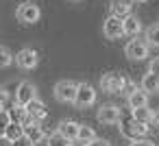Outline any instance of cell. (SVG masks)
<instances>
[{
	"mask_svg": "<svg viewBox=\"0 0 159 146\" xmlns=\"http://www.w3.org/2000/svg\"><path fill=\"white\" fill-rule=\"evenodd\" d=\"M124 83H126V79H124L122 74H118V72H107V74H102V79H100V87H102V92H107V94H122Z\"/></svg>",
	"mask_w": 159,
	"mask_h": 146,
	"instance_id": "obj_3",
	"label": "cell"
},
{
	"mask_svg": "<svg viewBox=\"0 0 159 146\" xmlns=\"http://www.w3.org/2000/svg\"><path fill=\"white\" fill-rule=\"evenodd\" d=\"M133 2H146V0H133Z\"/></svg>",
	"mask_w": 159,
	"mask_h": 146,
	"instance_id": "obj_34",
	"label": "cell"
},
{
	"mask_svg": "<svg viewBox=\"0 0 159 146\" xmlns=\"http://www.w3.org/2000/svg\"><path fill=\"white\" fill-rule=\"evenodd\" d=\"M102 33L107 39H120L124 35V20L118 16H109L102 24Z\"/></svg>",
	"mask_w": 159,
	"mask_h": 146,
	"instance_id": "obj_5",
	"label": "cell"
},
{
	"mask_svg": "<svg viewBox=\"0 0 159 146\" xmlns=\"http://www.w3.org/2000/svg\"><path fill=\"white\" fill-rule=\"evenodd\" d=\"M131 111H133L131 116H133L135 120H139V122H146V124H150V122H152V111L148 109V105H146V107H137V109H131Z\"/></svg>",
	"mask_w": 159,
	"mask_h": 146,
	"instance_id": "obj_21",
	"label": "cell"
},
{
	"mask_svg": "<svg viewBox=\"0 0 159 146\" xmlns=\"http://www.w3.org/2000/svg\"><path fill=\"white\" fill-rule=\"evenodd\" d=\"M48 146H72V144H70V139H68V137H63V135L57 131V133L48 135Z\"/></svg>",
	"mask_w": 159,
	"mask_h": 146,
	"instance_id": "obj_22",
	"label": "cell"
},
{
	"mask_svg": "<svg viewBox=\"0 0 159 146\" xmlns=\"http://www.w3.org/2000/svg\"><path fill=\"white\" fill-rule=\"evenodd\" d=\"M148 70H150V72H155V74L159 76V57L150 61V66H148Z\"/></svg>",
	"mask_w": 159,
	"mask_h": 146,
	"instance_id": "obj_29",
	"label": "cell"
},
{
	"mask_svg": "<svg viewBox=\"0 0 159 146\" xmlns=\"http://www.w3.org/2000/svg\"><path fill=\"white\" fill-rule=\"evenodd\" d=\"M37 61H39V57H37V52H35L33 48H22V50L16 55V63H18L22 70H33V68L37 66Z\"/></svg>",
	"mask_w": 159,
	"mask_h": 146,
	"instance_id": "obj_10",
	"label": "cell"
},
{
	"mask_svg": "<svg viewBox=\"0 0 159 146\" xmlns=\"http://www.w3.org/2000/svg\"><path fill=\"white\" fill-rule=\"evenodd\" d=\"M87 146H109V144H107V142H98V139H96V142H92V144H87Z\"/></svg>",
	"mask_w": 159,
	"mask_h": 146,
	"instance_id": "obj_33",
	"label": "cell"
},
{
	"mask_svg": "<svg viewBox=\"0 0 159 146\" xmlns=\"http://www.w3.org/2000/svg\"><path fill=\"white\" fill-rule=\"evenodd\" d=\"M16 16H18V22H22V24H35L42 18V11L35 2H22L18 7Z\"/></svg>",
	"mask_w": 159,
	"mask_h": 146,
	"instance_id": "obj_4",
	"label": "cell"
},
{
	"mask_svg": "<svg viewBox=\"0 0 159 146\" xmlns=\"http://www.w3.org/2000/svg\"><path fill=\"white\" fill-rule=\"evenodd\" d=\"M148 48H150V44H148L146 39H131V42L126 44L124 52H126L129 59H133V61H142V59L148 57Z\"/></svg>",
	"mask_w": 159,
	"mask_h": 146,
	"instance_id": "obj_6",
	"label": "cell"
},
{
	"mask_svg": "<svg viewBox=\"0 0 159 146\" xmlns=\"http://www.w3.org/2000/svg\"><path fill=\"white\" fill-rule=\"evenodd\" d=\"M152 124L159 126V111H152Z\"/></svg>",
	"mask_w": 159,
	"mask_h": 146,
	"instance_id": "obj_32",
	"label": "cell"
},
{
	"mask_svg": "<svg viewBox=\"0 0 159 146\" xmlns=\"http://www.w3.org/2000/svg\"><path fill=\"white\" fill-rule=\"evenodd\" d=\"M94 103H96V89H94L89 83H79V92H76L74 105L81 107V109H85V107H89V105H94Z\"/></svg>",
	"mask_w": 159,
	"mask_h": 146,
	"instance_id": "obj_7",
	"label": "cell"
},
{
	"mask_svg": "<svg viewBox=\"0 0 159 146\" xmlns=\"http://www.w3.org/2000/svg\"><path fill=\"white\" fill-rule=\"evenodd\" d=\"M135 89H137V85H135L133 81H129V79H126V83H124V87H122V94H126V96H129V94H133Z\"/></svg>",
	"mask_w": 159,
	"mask_h": 146,
	"instance_id": "obj_27",
	"label": "cell"
},
{
	"mask_svg": "<svg viewBox=\"0 0 159 146\" xmlns=\"http://www.w3.org/2000/svg\"><path fill=\"white\" fill-rule=\"evenodd\" d=\"M76 92H79V83H74V81H59L55 85V98L59 103H74Z\"/></svg>",
	"mask_w": 159,
	"mask_h": 146,
	"instance_id": "obj_2",
	"label": "cell"
},
{
	"mask_svg": "<svg viewBox=\"0 0 159 146\" xmlns=\"http://www.w3.org/2000/svg\"><path fill=\"white\" fill-rule=\"evenodd\" d=\"M24 135H26L33 144H37V142H42L44 137H48L46 131H44V126H42L39 122H33V120H29V122L24 124Z\"/></svg>",
	"mask_w": 159,
	"mask_h": 146,
	"instance_id": "obj_12",
	"label": "cell"
},
{
	"mask_svg": "<svg viewBox=\"0 0 159 146\" xmlns=\"http://www.w3.org/2000/svg\"><path fill=\"white\" fill-rule=\"evenodd\" d=\"M7 111H9V116H11L13 122H22V124L29 122V111H26L24 105H20V103H11Z\"/></svg>",
	"mask_w": 159,
	"mask_h": 146,
	"instance_id": "obj_15",
	"label": "cell"
},
{
	"mask_svg": "<svg viewBox=\"0 0 159 146\" xmlns=\"http://www.w3.org/2000/svg\"><path fill=\"white\" fill-rule=\"evenodd\" d=\"M139 31H142V22H139V18L137 16H126L124 18V35H131V37H135V35H139Z\"/></svg>",
	"mask_w": 159,
	"mask_h": 146,
	"instance_id": "obj_17",
	"label": "cell"
},
{
	"mask_svg": "<svg viewBox=\"0 0 159 146\" xmlns=\"http://www.w3.org/2000/svg\"><path fill=\"white\" fill-rule=\"evenodd\" d=\"M96 118H98V122H102V124H118V122L122 120V113H120V109H118L116 105H102V107L98 109Z\"/></svg>",
	"mask_w": 159,
	"mask_h": 146,
	"instance_id": "obj_9",
	"label": "cell"
},
{
	"mask_svg": "<svg viewBox=\"0 0 159 146\" xmlns=\"http://www.w3.org/2000/svg\"><path fill=\"white\" fill-rule=\"evenodd\" d=\"M5 135L13 142V139H20V137H24V124L22 122H9V126H7V131H5Z\"/></svg>",
	"mask_w": 159,
	"mask_h": 146,
	"instance_id": "obj_20",
	"label": "cell"
},
{
	"mask_svg": "<svg viewBox=\"0 0 159 146\" xmlns=\"http://www.w3.org/2000/svg\"><path fill=\"white\" fill-rule=\"evenodd\" d=\"M9 122H11L9 111H7V109H0V135H5V131H7V126H9Z\"/></svg>",
	"mask_w": 159,
	"mask_h": 146,
	"instance_id": "obj_25",
	"label": "cell"
},
{
	"mask_svg": "<svg viewBox=\"0 0 159 146\" xmlns=\"http://www.w3.org/2000/svg\"><path fill=\"white\" fill-rule=\"evenodd\" d=\"M13 61V55L7 46H0V68H9Z\"/></svg>",
	"mask_w": 159,
	"mask_h": 146,
	"instance_id": "obj_24",
	"label": "cell"
},
{
	"mask_svg": "<svg viewBox=\"0 0 159 146\" xmlns=\"http://www.w3.org/2000/svg\"><path fill=\"white\" fill-rule=\"evenodd\" d=\"M11 100H9V94L5 89H0V109H9Z\"/></svg>",
	"mask_w": 159,
	"mask_h": 146,
	"instance_id": "obj_26",
	"label": "cell"
},
{
	"mask_svg": "<svg viewBox=\"0 0 159 146\" xmlns=\"http://www.w3.org/2000/svg\"><path fill=\"white\" fill-rule=\"evenodd\" d=\"M120 133H122L126 139L137 142V139H142V137L148 135V124L135 120L133 116H131V118H122V120H120Z\"/></svg>",
	"mask_w": 159,
	"mask_h": 146,
	"instance_id": "obj_1",
	"label": "cell"
},
{
	"mask_svg": "<svg viewBox=\"0 0 159 146\" xmlns=\"http://www.w3.org/2000/svg\"><path fill=\"white\" fill-rule=\"evenodd\" d=\"M37 98V89H35V85L33 83H29V81H22L20 85H18V89H16V103H20V105H29L31 100H35Z\"/></svg>",
	"mask_w": 159,
	"mask_h": 146,
	"instance_id": "obj_8",
	"label": "cell"
},
{
	"mask_svg": "<svg viewBox=\"0 0 159 146\" xmlns=\"http://www.w3.org/2000/svg\"><path fill=\"white\" fill-rule=\"evenodd\" d=\"M26 111H29V120H33V122H42V120L48 118V109H46V105H44L39 98L31 100V103L26 105Z\"/></svg>",
	"mask_w": 159,
	"mask_h": 146,
	"instance_id": "obj_11",
	"label": "cell"
},
{
	"mask_svg": "<svg viewBox=\"0 0 159 146\" xmlns=\"http://www.w3.org/2000/svg\"><path fill=\"white\" fill-rule=\"evenodd\" d=\"M146 42L150 46H157L159 48V24H152L148 31H146Z\"/></svg>",
	"mask_w": 159,
	"mask_h": 146,
	"instance_id": "obj_23",
	"label": "cell"
},
{
	"mask_svg": "<svg viewBox=\"0 0 159 146\" xmlns=\"http://www.w3.org/2000/svg\"><path fill=\"white\" fill-rule=\"evenodd\" d=\"M133 146H155V144H152V142H148V139H144V137H142V139H137V142H135V144H133Z\"/></svg>",
	"mask_w": 159,
	"mask_h": 146,
	"instance_id": "obj_30",
	"label": "cell"
},
{
	"mask_svg": "<svg viewBox=\"0 0 159 146\" xmlns=\"http://www.w3.org/2000/svg\"><path fill=\"white\" fill-rule=\"evenodd\" d=\"M79 129H81V124L74 122V120H63V122L57 126V131H59L63 137H68L70 142H76V137H79Z\"/></svg>",
	"mask_w": 159,
	"mask_h": 146,
	"instance_id": "obj_13",
	"label": "cell"
},
{
	"mask_svg": "<svg viewBox=\"0 0 159 146\" xmlns=\"http://www.w3.org/2000/svg\"><path fill=\"white\" fill-rule=\"evenodd\" d=\"M142 89H146L148 94H155V92H159V76L155 74V72H146L144 74V79H142Z\"/></svg>",
	"mask_w": 159,
	"mask_h": 146,
	"instance_id": "obj_18",
	"label": "cell"
},
{
	"mask_svg": "<svg viewBox=\"0 0 159 146\" xmlns=\"http://www.w3.org/2000/svg\"><path fill=\"white\" fill-rule=\"evenodd\" d=\"M0 146H11V139L7 135H0Z\"/></svg>",
	"mask_w": 159,
	"mask_h": 146,
	"instance_id": "obj_31",
	"label": "cell"
},
{
	"mask_svg": "<svg viewBox=\"0 0 159 146\" xmlns=\"http://www.w3.org/2000/svg\"><path fill=\"white\" fill-rule=\"evenodd\" d=\"M131 2L133 0H113L111 2V16H118V18H126L131 16Z\"/></svg>",
	"mask_w": 159,
	"mask_h": 146,
	"instance_id": "obj_16",
	"label": "cell"
},
{
	"mask_svg": "<svg viewBox=\"0 0 159 146\" xmlns=\"http://www.w3.org/2000/svg\"><path fill=\"white\" fill-rule=\"evenodd\" d=\"M126 100H129V107H131V109L146 107V105H148V92H146V89H142V87H137L133 94H129V96H126Z\"/></svg>",
	"mask_w": 159,
	"mask_h": 146,
	"instance_id": "obj_14",
	"label": "cell"
},
{
	"mask_svg": "<svg viewBox=\"0 0 159 146\" xmlns=\"http://www.w3.org/2000/svg\"><path fill=\"white\" fill-rule=\"evenodd\" d=\"M11 146H33V142L24 135V137H20V139H13V142H11Z\"/></svg>",
	"mask_w": 159,
	"mask_h": 146,
	"instance_id": "obj_28",
	"label": "cell"
},
{
	"mask_svg": "<svg viewBox=\"0 0 159 146\" xmlns=\"http://www.w3.org/2000/svg\"><path fill=\"white\" fill-rule=\"evenodd\" d=\"M76 142H81L83 146H87V144H92V142H96V131H94L92 126H87V124H81V129H79V137H76Z\"/></svg>",
	"mask_w": 159,
	"mask_h": 146,
	"instance_id": "obj_19",
	"label": "cell"
}]
</instances>
